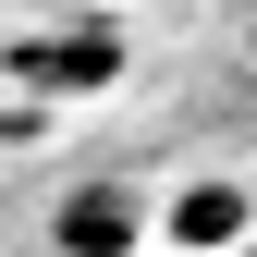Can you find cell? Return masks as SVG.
<instances>
[{"label":"cell","mask_w":257,"mask_h":257,"mask_svg":"<svg viewBox=\"0 0 257 257\" xmlns=\"http://www.w3.org/2000/svg\"><path fill=\"white\" fill-rule=\"evenodd\" d=\"M13 74H25V86H49V98H86V86H110V74H122V37H110V25L25 37V49H13Z\"/></svg>","instance_id":"cell-1"},{"label":"cell","mask_w":257,"mask_h":257,"mask_svg":"<svg viewBox=\"0 0 257 257\" xmlns=\"http://www.w3.org/2000/svg\"><path fill=\"white\" fill-rule=\"evenodd\" d=\"M135 184H86L74 208H61V257H135Z\"/></svg>","instance_id":"cell-2"},{"label":"cell","mask_w":257,"mask_h":257,"mask_svg":"<svg viewBox=\"0 0 257 257\" xmlns=\"http://www.w3.org/2000/svg\"><path fill=\"white\" fill-rule=\"evenodd\" d=\"M172 245H184V257H233V245H257V233H245V184H184Z\"/></svg>","instance_id":"cell-3"},{"label":"cell","mask_w":257,"mask_h":257,"mask_svg":"<svg viewBox=\"0 0 257 257\" xmlns=\"http://www.w3.org/2000/svg\"><path fill=\"white\" fill-rule=\"evenodd\" d=\"M233 257H257V245H233Z\"/></svg>","instance_id":"cell-4"}]
</instances>
